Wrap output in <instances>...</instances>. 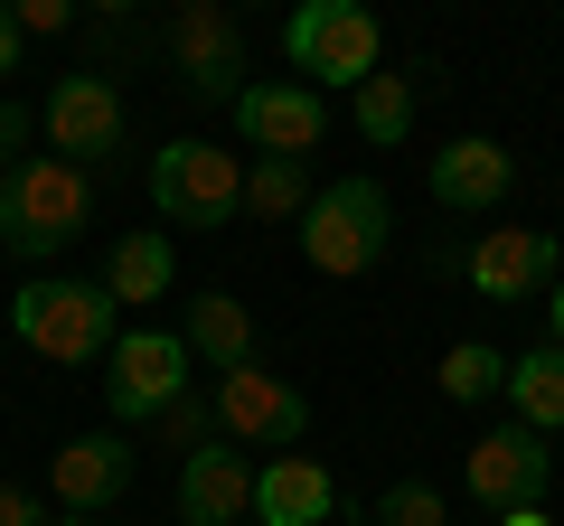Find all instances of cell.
Returning <instances> with one entry per match:
<instances>
[{"mask_svg":"<svg viewBox=\"0 0 564 526\" xmlns=\"http://www.w3.org/2000/svg\"><path fill=\"white\" fill-rule=\"evenodd\" d=\"M462 273H470L480 302H527V292H555L564 283V254H555L545 226H489V235L462 254Z\"/></svg>","mask_w":564,"mask_h":526,"instance_id":"cell-13","label":"cell"},{"mask_svg":"<svg viewBox=\"0 0 564 526\" xmlns=\"http://www.w3.org/2000/svg\"><path fill=\"white\" fill-rule=\"evenodd\" d=\"M545 329H555V348H564V283L545 292Z\"/></svg>","mask_w":564,"mask_h":526,"instance_id":"cell-29","label":"cell"},{"mask_svg":"<svg viewBox=\"0 0 564 526\" xmlns=\"http://www.w3.org/2000/svg\"><path fill=\"white\" fill-rule=\"evenodd\" d=\"M10 20H20V39H57V29H76V0H20Z\"/></svg>","mask_w":564,"mask_h":526,"instance_id":"cell-26","label":"cell"},{"mask_svg":"<svg viewBox=\"0 0 564 526\" xmlns=\"http://www.w3.org/2000/svg\"><path fill=\"white\" fill-rule=\"evenodd\" d=\"M282 47H292V85H311V95H358L367 76H377L386 57V29L367 20L358 0H302L292 20H282Z\"/></svg>","mask_w":564,"mask_h":526,"instance_id":"cell-4","label":"cell"},{"mask_svg":"<svg viewBox=\"0 0 564 526\" xmlns=\"http://www.w3.org/2000/svg\"><path fill=\"white\" fill-rule=\"evenodd\" d=\"M329 507H339V480L311 451L254 461V526H329Z\"/></svg>","mask_w":564,"mask_h":526,"instance_id":"cell-16","label":"cell"},{"mask_svg":"<svg viewBox=\"0 0 564 526\" xmlns=\"http://www.w3.org/2000/svg\"><path fill=\"white\" fill-rule=\"evenodd\" d=\"M0 339H10V320H0Z\"/></svg>","mask_w":564,"mask_h":526,"instance_id":"cell-33","label":"cell"},{"mask_svg":"<svg viewBox=\"0 0 564 526\" xmlns=\"http://www.w3.org/2000/svg\"><path fill=\"white\" fill-rule=\"evenodd\" d=\"M245 526H254V517H245Z\"/></svg>","mask_w":564,"mask_h":526,"instance_id":"cell-34","label":"cell"},{"mask_svg":"<svg viewBox=\"0 0 564 526\" xmlns=\"http://www.w3.org/2000/svg\"><path fill=\"white\" fill-rule=\"evenodd\" d=\"M180 339H188V358H198V366L236 376V366H254V310H245L236 292H198L188 320H180Z\"/></svg>","mask_w":564,"mask_h":526,"instance_id":"cell-17","label":"cell"},{"mask_svg":"<svg viewBox=\"0 0 564 526\" xmlns=\"http://www.w3.org/2000/svg\"><path fill=\"white\" fill-rule=\"evenodd\" d=\"M151 432H161V442H180V461H188V451H207V442H217V395H207V385H188V395H180Z\"/></svg>","mask_w":564,"mask_h":526,"instance_id":"cell-24","label":"cell"},{"mask_svg":"<svg viewBox=\"0 0 564 526\" xmlns=\"http://www.w3.org/2000/svg\"><path fill=\"white\" fill-rule=\"evenodd\" d=\"M226 113H236L245 161H311V151H321V132H329V95L282 85V76H254Z\"/></svg>","mask_w":564,"mask_h":526,"instance_id":"cell-9","label":"cell"},{"mask_svg":"<svg viewBox=\"0 0 564 526\" xmlns=\"http://www.w3.org/2000/svg\"><path fill=\"white\" fill-rule=\"evenodd\" d=\"M161 47H170V66H180V85L198 103H236L245 85V29H236V10L226 0H180L170 10V29H161Z\"/></svg>","mask_w":564,"mask_h":526,"instance_id":"cell-8","label":"cell"},{"mask_svg":"<svg viewBox=\"0 0 564 526\" xmlns=\"http://www.w3.org/2000/svg\"><path fill=\"white\" fill-rule=\"evenodd\" d=\"M377 526H452V498L433 480H386V498L367 507Z\"/></svg>","mask_w":564,"mask_h":526,"instance_id":"cell-23","label":"cell"},{"mask_svg":"<svg viewBox=\"0 0 564 526\" xmlns=\"http://www.w3.org/2000/svg\"><path fill=\"white\" fill-rule=\"evenodd\" d=\"M10 339L39 348V358H57V366H95L104 348L122 339L113 329V292L76 283V273H39V283L10 292Z\"/></svg>","mask_w":564,"mask_h":526,"instance_id":"cell-3","label":"cell"},{"mask_svg":"<svg viewBox=\"0 0 564 526\" xmlns=\"http://www.w3.org/2000/svg\"><path fill=\"white\" fill-rule=\"evenodd\" d=\"M188 366L198 358H188L180 329H122V339L104 348V414H113V432H151L188 385H198Z\"/></svg>","mask_w":564,"mask_h":526,"instance_id":"cell-5","label":"cell"},{"mask_svg":"<svg viewBox=\"0 0 564 526\" xmlns=\"http://www.w3.org/2000/svg\"><path fill=\"white\" fill-rule=\"evenodd\" d=\"M311 432V395L282 366H236V376H217V442H236V451H292Z\"/></svg>","mask_w":564,"mask_h":526,"instance_id":"cell-7","label":"cell"},{"mask_svg":"<svg viewBox=\"0 0 564 526\" xmlns=\"http://www.w3.org/2000/svg\"><path fill=\"white\" fill-rule=\"evenodd\" d=\"M302 207H311V161H245V217L302 226Z\"/></svg>","mask_w":564,"mask_h":526,"instance_id":"cell-21","label":"cell"},{"mask_svg":"<svg viewBox=\"0 0 564 526\" xmlns=\"http://www.w3.org/2000/svg\"><path fill=\"white\" fill-rule=\"evenodd\" d=\"M85 217H95V179L66 169L57 151H29V161L0 169V254L47 263L85 235Z\"/></svg>","mask_w":564,"mask_h":526,"instance_id":"cell-1","label":"cell"},{"mask_svg":"<svg viewBox=\"0 0 564 526\" xmlns=\"http://www.w3.org/2000/svg\"><path fill=\"white\" fill-rule=\"evenodd\" d=\"M132 432H76V442H57V461H47V489H57L66 517H104V507L132 498Z\"/></svg>","mask_w":564,"mask_h":526,"instance_id":"cell-12","label":"cell"},{"mask_svg":"<svg viewBox=\"0 0 564 526\" xmlns=\"http://www.w3.org/2000/svg\"><path fill=\"white\" fill-rule=\"evenodd\" d=\"M29 132H39V103L0 95V169H10V161H29Z\"/></svg>","mask_w":564,"mask_h":526,"instance_id":"cell-25","label":"cell"},{"mask_svg":"<svg viewBox=\"0 0 564 526\" xmlns=\"http://www.w3.org/2000/svg\"><path fill=\"white\" fill-rule=\"evenodd\" d=\"M348 526H377V517H348Z\"/></svg>","mask_w":564,"mask_h":526,"instance_id":"cell-32","label":"cell"},{"mask_svg":"<svg viewBox=\"0 0 564 526\" xmlns=\"http://www.w3.org/2000/svg\"><path fill=\"white\" fill-rule=\"evenodd\" d=\"M180 517L188 526H245L254 517V451L236 442H207L180 461Z\"/></svg>","mask_w":564,"mask_h":526,"instance_id":"cell-15","label":"cell"},{"mask_svg":"<svg viewBox=\"0 0 564 526\" xmlns=\"http://www.w3.org/2000/svg\"><path fill=\"white\" fill-rule=\"evenodd\" d=\"M0 526H57V507L39 489H0Z\"/></svg>","mask_w":564,"mask_h":526,"instance_id":"cell-27","label":"cell"},{"mask_svg":"<svg viewBox=\"0 0 564 526\" xmlns=\"http://www.w3.org/2000/svg\"><path fill=\"white\" fill-rule=\"evenodd\" d=\"M508 188H518V151L489 132H462L433 151V207H452V217H499Z\"/></svg>","mask_w":564,"mask_h":526,"instance_id":"cell-14","label":"cell"},{"mask_svg":"<svg viewBox=\"0 0 564 526\" xmlns=\"http://www.w3.org/2000/svg\"><path fill=\"white\" fill-rule=\"evenodd\" d=\"M39 132H47V151H57L66 169L113 161V151H122V95H113V76H57V95L39 103Z\"/></svg>","mask_w":564,"mask_h":526,"instance_id":"cell-11","label":"cell"},{"mask_svg":"<svg viewBox=\"0 0 564 526\" xmlns=\"http://www.w3.org/2000/svg\"><path fill=\"white\" fill-rule=\"evenodd\" d=\"M57 526H95V517H57Z\"/></svg>","mask_w":564,"mask_h":526,"instance_id":"cell-31","label":"cell"},{"mask_svg":"<svg viewBox=\"0 0 564 526\" xmlns=\"http://www.w3.org/2000/svg\"><path fill=\"white\" fill-rule=\"evenodd\" d=\"M433 376H443V395H452V405H489V395H508V358H499L489 339L443 348V366H433Z\"/></svg>","mask_w":564,"mask_h":526,"instance_id":"cell-22","label":"cell"},{"mask_svg":"<svg viewBox=\"0 0 564 526\" xmlns=\"http://www.w3.org/2000/svg\"><path fill=\"white\" fill-rule=\"evenodd\" d=\"M95 283L113 292V310H122V302L141 310V302H161V292L180 283V254H170V235H151V226H132V235H122L113 254H104V273H95Z\"/></svg>","mask_w":564,"mask_h":526,"instance_id":"cell-18","label":"cell"},{"mask_svg":"<svg viewBox=\"0 0 564 526\" xmlns=\"http://www.w3.org/2000/svg\"><path fill=\"white\" fill-rule=\"evenodd\" d=\"M462 480H470V498H480L489 517H508V507H536L545 489H555V451H545V432L499 424V432H480V442L462 451Z\"/></svg>","mask_w":564,"mask_h":526,"instance_id":"cell-10","label":"cell"},{"mask_svg":"<svg viewBox=\"0 0 564 526\" xmlns=\"http://www.w3.org/2000/svg\"><path fill=\"white\" fill-rule=\"evenodd\" d=\"M499 526H545V507H508V517Z\"/></svg>","mask_w":564,"mask_h":526,"instance_id":"cell-30","label":"cell"},{"mask_svg":"<svg viewBox=\"0 0 564 526\" xmlns=\"http://www.w3.org/2000/svg\"><path fill=\"white\" fill-rule=\"evenodd\" d=\"M292 235H302L311 273L358 283V273H377V263H386V244H395V207H386L377 179H329V188H311V207H302Z\"/></svg>","mask_w":564,"mask_h":526,"instance_id":"cell-2","label":"cell"},{"mask_svg":"<svg viewBox=\"0 0 564 526\" xmlns=\"http://www.w3.org/2000/svg\"><path fill=\"white\" fill-rule=\"evenodd\" d=\"M508 414H518L527 432H564V348H527V358H508Z\"/></svg>","mask_w":564,"mask_h":526,"instance_id":"cell-19","label":"cell"},{"mask_svg":"<svg viewBox=\"0 0 564 526\" xmlns=\"http://www.w3.org/2000/svg\"><path fill=\"white\" fill-rule=\"evenodd\" d=\"M423 76H433V66H404V76H386V66H377V76L348 95V103H358V132H367L377 151H395L404 132H414V85H423Z\"/></svg>","mask_w":564,"mask_h":526,"instance_id":"cell-20","label":"cell"},{"mask_svg":"<svg viewBox=\"0 0 564 526\" xmlns=\"http://www.w3.org/2000/svg\"><path fill=\"white\" fill-rule=\"evenodd\" d=\"M151 207H161L170 226H226V217H245V151L161 142V151H151Z\"/></svg>","mask_w":564,"mask_h":526,"instance_id":"cell-6","label":"cell"},{"mask_svg":"<svg viewBox=\"0 0 564 526\" xmlns=\"http://www.w3.org/2000/svg\"><path fill=\"white\" fill-rule=\"evenodd\" d=\"M20 47H29V39H20V20H10V10H0V85L20 76Z\"/></svg>","mask_w":564,"mask_h":526,"instance_id":"cell-28","label":"cell"}]
</instances>
